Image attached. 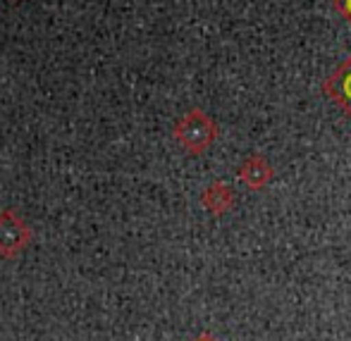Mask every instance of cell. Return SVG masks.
<instances>
[{"instance_id": "obj_3", "label": "cell", "mask_w": 351, "mask_h": 341, "mask_svg": "<svg viewBox=\"0 0 351 341\" xmlns=\"http://www.w3.org/2000/svg\"><path fill=\"white\" fill-rule=\"evenodd\" d=\"M325 96L332 103H337L344 110V115L351 120V53L344 62H339L337 69L323 81Z\"/></svg>"}, {"instance_id": "obj_1", "label": "cell", "mask_w": 351, "mask_h": 341, "mask_svg": "<svg viewBox=\"0 0 351 341\" xmlns=\"http://www.w3.org/2000/svg\"><path fill=\"white\" fill-rule=\"evenodd\" d=\"M175 138L186 153L191 155H201L215 143L217 138V125L213 122L210 115H206L204 110H189L186 115H182L175 125Z\"/></svg>"}, {"instance_id": "obj_2", "label": "cell", "mask_w": 351, "mask_h": 341, "mask_svg": "<svg viewBox=\"0 0 351 341\" xmlns=\"http://www.w3.org/2000/svg\"><path fill=\"white\" fill-rule=\"evenodd\" d=\"M32 244V229L14 210L0 212V255L17 258Z\"/></svg>"}, {"instance_id": "obj_6", "label": "cell", "mask_w": 351, "mask_h": 341, "mask_svg": "<svg viewBox=\"0 0 351 341\" xmlns=\"http://www.w3.org/2000/svg\"><path fill=\"white\" fill-rule=\"evenodd\" d=\"M332 3H335V8H337V12L351 24V0H332Z\"/></svg>"}, {"instance_id": "obj_7", "label": "cell", "mask_w": 351, "mask_h": 341, "mask_svg": "<svg viewBox=\"0 0 351 341\" xmlns=\"http://www.w3.org/2000/svg\"><path fill=\"white\" fill-rule=\"evenodd\" d=\"M196 341H217V339H213V337H210V334H201V337H199V339H196Z\"/></svg>"}, {"instance_id": "obj_4", "label": "cell", "mask_w": 351, "mask_h": 341, "mask_svg": "<svg viewBox=\"0 0 351 341\" xmlns=\"http://www.w3.org/2000/svg\"><path fill=\"white\" fill-rule=\"evenodd\" d=\"M275 177V170L270 167V162L263 155H249L239 165V179L244 181L249 189L258 191L263 186H268Z\"/></svg>"}, {"instance_id": "obj_5", "label": "cell", "mask_w": 351, "mask_h": 341, "mask_svg": "<svg viewBox=\"0 0 351 341\" xmlns=\"http://www.w3.org/2000/svg\"><path fill=\"white\" fill-rule=\"evenodd\" d=\"M201 203L208 207L213 215H225L234 207V191L225 181H213L201 196Z\"/></svg>"}]
</instances>
